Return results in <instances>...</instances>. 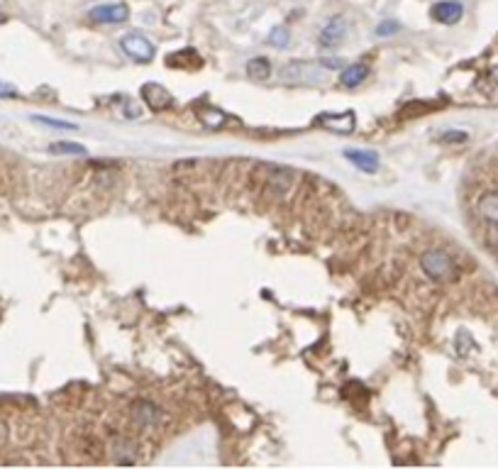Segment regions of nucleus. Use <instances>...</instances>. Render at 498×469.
I'll return each instance as SVG.
<instances>
[{"label":"nucleus","mask_w":498,"mask_h":469,"mask_svg":"<svg viewBox=\"0 0 498 469\" xmlns=\"http://www.w3.org/2000/svg\"><path fill=\"white\" fill-rule=\"evenodd\" d=\"M132 413H135V420L142 425V428L152 430L162 423V408L154 406L152 401H137L132 406Z\"/></svg>","instance_id":"10"},{"label":"nucleus","mask_w":498,"mask_h":469,"mask_svg":"<svg viewBox=\"0 0 498 469\" xmlns=\"http://www.w3.org/2000/svg\"><path fill=\"white\" fill-rule=\"evenodd\" d=\"M467 132L464 130H447L442 135V142H467Z\"/></svg>","instance_id":"20"},{"label":"nucleus","mask_w":498,"mask_h":469,"mask_svg":"<svg viewBox=\"0 0 498 469\" xmlns=\"http://www.w3.org/2000/svg\"><path fill=\"white\" fill-rule=\"evenodd\" d=\"M88 18L95 25H123L130 20V5L118 0V3H103L88 10Z\"/></svg>","instance_id":"3"},{"label":"nucleus","mask_w":498,"mask_h":469,"mask_svg":"<svg viewBox=\"0 0 498 469\" xmlns=\"http://www.w3.org/2000/svg\"><path fill=\"white\" fill-rule=\"evenodd\" d=\"M32 120L40 122V125H44V127H49V130H63V132H76L78 130L76 122L54 120V117H47V115H32Z\"/></svg>","instance_id":"16"},{"label":"nucleus","mask_w":498,"mask_h":469,"mask_svg":"<svg viewBox=\"0 0 498 469\" xmlns=\"http://www.w3.org/2000/svg\"><path fill=\"white\" fill-rule=\"evenodd\" d=\"M479 213L484 220L498 225V191H491V194H486L484 198L479 201Z\"/></svg>","instance_id":"13"},{"label":"nucleus","mask_w":498,"mask_h":469,"mask_svg":"<svg viewBox=\"0 0 498 469\" xmlns=\"http://www.w3.org/2000/svg\"><path fill=\"white\" fill-rule=\"evenodd\" d=\"M0 98H18V88L10 86V83L0 81Z\"/></svg>","instance_id":"21"},{"label":"nucleus","mask_w":498,"mask_h":469,"mask_svg":"<svg viewBox=\"0 0 498 469\" xmlns=\"http://www.w3.org/2000/svg\"><path fill=\"white\" fill-rule=\"evenodd\" d=\"M267 44L274 47V49H289L291 44V30L286 25H277V28L269 30L267 35Z\"/></svg>","instance_id":"14"},{"label":"nucleus","mask_w":498,"mask_h":469,"mask_svg":"<svg viewBox=\"0 0 498 469\" xmlns=\"http://www.w3.org/2000/svg\"><path fill=\"white\" fill-rule=\"evenodd\" d=\"M322 66L320 64H308V61H293V64H286L281 69V78L284 81H303L308 76H320Z\"/></svg>","instance_id":"9"},{"label":"nucleus","mask_w":498,"mask_h":469,"mask_svg":"<svg viewBox=\"0 0 498 469\" xmlns=\"http://www.w3.org/2000/svg\"><path fill=\"white\" fill-rule=\"evenodd\" d=\"M322 127H327L330 132H337V135H352L354 127H357V115L354 110H344V113H325L320 115Z\"/></svg>","instance_id":"5"},{"label":"nucleus","mask_w":498,"mask_h":469,"mask_svg":"<svg viewBox=\"0 0 498 469\" xmlns=\"http://www.w3.org/2000/svg\"><path fill=\"white\" fill-rule=\"evenodd\" d=\"M369 76V66L364 61H357V64H349L340 71V83L344 88H357L367 81Z\"/></svg>","instance_id":"11"},{"label":"nucleus","mask_w":498,"mask_h":469,"mask_svg":"<svg viewBox=\"0 0 498 469\" xmlns=\"http://www.w3.org/2000/svg\"><path fill=\"white\" fill-rule=\"evenodd\" d=\"M247 76L252 78V81H267V78L272 76V64H269V59H264V57L249 59Z\"/></svg>","instance_id":"12"},{"label":"nucleus","mask_w":498,"mask_h":469,"mask_svg":"<svg viewBox=\"0 0 498 469\" xmlns=\"http://www.w3.org/2000/svg\"><path fill=\"white\" fill-rule=\"evenodd\" d=\"M464 15V5L459 0H439L430 8V18L439 25H457Z\"/></svg>","instance_id":"6"},{"label":"nucleus","mask_w":498,"mask_h":469,"mask_svg":"<svg viewBox=\"0 0 498 469\" xmlns=\"http://www.w3.org/2000/svg\"><path fill=\"white\" fill-rule=\"evenodd\" d=\"M344 37H347V20H344V15H335L322 25L320 35H317V44L322 49H335L344 42Z\"/></svg>","instance_id":"4"},{"label":"nucleus","mask_w":498,"mask_h":469,"mask_svg":"<svg viewBox=\"0 0 498 469\" xmlns=\"http://www.w3.org/2000/svg\"><path fill=\"white\" fill-rule=\"evenodd\" d=\"M420 266L432 281H449L454 276V271H457L452 257L447 252H442V249H430V252L423 254Z\"/></svg>","instance_id":"2"},{"label":"nucleus","mask_w":498,"mask_h":469,"mask_svg":"<svg viewBox=\"0 0 498 469\" xmlns=\"http://www.w3.org/2000/svg\"><path fill=\"white\" fill-rule=\"evenodd\" d=\"M198 117L205 122L208 127H213V130H218V127H222L227 122V115L225 113H220V110H215V108H203V110H198Z\"/></svg>","instance_id":"17"},{"label":"nucleus","mask_w":498,"mask_h":469,"mask_svg":"<svg viewBox=\"0 0 498 469\" xmlns=\"http://www.w3.org/2000/svg\"><path fill=\"white\" fill-rule=\"evenodd\" d=\"M120 49H123L127 59H132L137 64H150L157 54L152 40L147 35H142V32H127V35L120 37Z\"/></svg>","instance_id":"1"},{"label":"nucleus","mask_w":498,"mask_h":469,"mask_svg":"<svg viewBox=\"0 0 498 469\" xmlns=\"http://www.w3.org/2000/svg\"><path fill=\"white\" fill-rule=\"evenodd\" d=\"M317 64H320L322 69H327V71H342V69H344V61H342V59H337V57L320 59Z\"/></svg>","instance_id":"19"},{"label":"nucleus","mask_w":498,"mask_h":469,"mask_svg":"<svg viewBox=\"0 0 498 469\" xmlns=\"http://www.w3.org/2000/svg\"><path fill=\"white\" fill-rule=\"evenodd\" d=\"M49 154L59 157V154H73V157H86L88 149L83 145H76V142H51L49 145Z\"/></svg>","instance_id":"15"},{"label":"nucleus","mask_w":498,"mask_h":469,"mask_svg":"<svg viewBox=\"0 0 498 469\" xmlns=\"http://www.w3.org/2000/svg\"><path fill=\"white\" fill-rule=\"evenodd\" d=\"M142 98H145V103L150 105L154 113L169 110L174 105V95L164 86H159V83H145V86H142Z\"/></svg>","instance_id":"8"},{"label":"nucleus","mask_w":498,"mask_h":469,"mask_svg":"<svg viewBox=\"0 0 498 469\" xmlns=\"http://www.w3.org/2000/svg\"><path fill=\"white\" fill-rule=\"evenodd\" d=\"M3 23H5V15H3V13H0V25H3Z\"/></svg>","instance_id":"23"},{"label":"nucleus","mask_w":498,"mask_h":469,"mask_svg":"<svg viewBox=\"0 0 498 469\" xmlns=\"http://www.w3.org/2000/svg\"><path fill=\"white\" fill-rule=\"evenodd\" d=\"M491 76H494V81L498 83V66H494V71H491Z\"/></svg>","instance_id":"22"},{"label":"nucleus","mask_w":498,"mask_h":469,"mask_svg":"<svg viewBox=\"0 0 498 469\" xmlns=\"http://www.w3.org/2000/svg\"><path fill=\"white\" fill-rule=\"evenodd\" d=\"M344 159L352 162L362 174H376L381 167V157L374 149H344Z\"/></svg>","instance_id":"7"},{"label":"nucleus","mask_w":498,"mask_h":469,"mask_svg":"<svg viewBox=\"0 0 498 469\" xmlns=\"http://www.w3.org/2000/svg\"><path fill=\"white\" fill-rule=\"evenodd\" d=\"M401 30H403L401 23H396V20H384L381 25H376V37H394L399 35Z\"/></svg>","instance_id":"18"}]
</instances>
